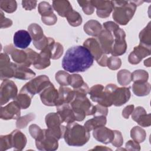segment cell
Instances as JSON below:
<instances>
[{"label": "cell", "mask_w": 151, "mask_h": 151, "mask_svg": "<svg viewBox=\"0 0 151 151\" xmlns=\"http://www.w3.org/2000/svg\"><path fill=\"white\" fill-rule=\"evenodd\" d=\"M94 58L84 46L77 45L68 48L62 60V67L70 73L84 72L93 64Z\"/></svg>", "instance_id": "1"}, {"label": "cell", "mask_w": 151, "mask_h": 151, "mask_svg": "<svg viewBox=\"0 0 151 151\" xmlns=\"http://www.w3.org/2000/svg\"><path fill=\"white\" fill-rule=\"evenodd\" d=\"M113 6V18L118 24L126 25L133 18L137 6L142 4L141 1H111Z\"/></svg>", "instance_id": "2"}, {"label": "cell", "mask_w": 151, "mask_h": 151, "mask_svg": "<svg viewBox=\"0 0 151 151\" xmlns=\"http://www.w3.org/2000/svg\"><path fill=\"white\" fill-rule=\"evenodd\" d=\"M90 134L84 126L76 122L67 123L63 138L71 146H82L87 143Z\"/></svg>", "instance_id": "3"}, {"label": "cell", "mask_w": 151, "mask_h": 151, "mask_svg": "<svg viewBox=\"0 0 151 151\" xmlns=\"http://www.w3.org/2000/svg\"><path fill=\"white\" fill-rule=\"evenodd\" d=\"M4 52L9 54L12 60L18 64H21L29 67L34 64L38 54L31 48L20 50L14 47L12 44L4 47Z\"/></svg>", "instance_id": "4"}, {"label": "cell", "mask_w": 151, "mask_h": 151, "mask_svg": "<svg viewBox=\"0 0 151 151\" xmlns=\"http://www.w3.org/2000/svg\"><path fill=\"white\" fill-rule=\"evenodd\" d=\"M76 121L81 122L86 116L93 115L95 111V106H93L86 96H78L74 94V98L70 103Z\"/></svg>", "instance_id": "5"}, {"label": "cell", "mask_w": 151, "mask_h": 151, "mask_svg": "<svg viewBox=\"0 0 151 151\" xmlns=\"http://www.w3.org/2000/svg\"><path fill=\"white\" fill-rule=\"evenodd\" d=\"M104 90L109 93L112 104L115 106H121L126 103L131 96L130 87H118L116 84H109Z\"/></svg>", "instance_id": "6"}, {"label": "cell", "mask_w": 151, "mask_h": 151, "mask_svg": "<svg viewBox=\"0 0 151 151\" xmlns=\"http://www.w3.org/2000/svg\"><path fill=\"white\" fill-rule=\"evenodd\" d=\"M47 130L58 140L63 138L65 129V126L62 125L63 123L61 118L57 113H50L45 119Z\"/></svg>", "instance_id": "7"}, {"label": "cell", "mask_w": 151, "mask_h": 151, "mask_svg": "<svg viewBox=\"0 0 151 151\" xmlns=\"http://www.w3.org/2000/svg\"><path fill=\"white\" fill-rule=\"evenodd\" d=\"M51 83L47 76L40 75L27 83L21 90L28 93L33 97L35 94L40 93Z\"/></svg>", "instance_id": "8"}, {"label": "cell", "mask_w": 151, "mask_h": 151, "mask_svg": "<svg viewBox=\"0 0 151 151\" xmlns=\"http://www.w3.org/2000/svg\"><path fill=\"white\" fill-rule=\"evenodd\" d=\"M58 139L47 129H44L42 134L35 140L37 148L42 151L55 150L58 147Z\"/></svg>", "instance_id": "9"}, {"label": "cell", "mask_w": 151, "mask_h": 151, "mask_svg": "<svg viewBox=\"0 0 151 151\" xmlns=\"http://www.w3.org/2000/svg\"><path fill=\"white\" fill-rule=\"evenodd\" d=\"M18 88L15 83L8 79L4 80L0 87V104L7 103L10 100H14L18 95Z\"/></svg>", "instance_id": "10"}, {"label": "cell", "mask_w": 151, "mask_h": 151, "mask_svg": "<svg viewBox=\"0 0 151 151\" xmlns=\"http://www.w3.org/2000/svg\"><path fill=\"white\" fill-rule=\"evenodd\" d=\"M114 37L111 54L112 56H120L124 54L127 50V43L125 40L126 33L123 29L119 28L113 33Z\"/></svg>", "instance_id": "11"}, {"label": "cell", "mask_w": 151, "mask_h": 151, "mask_svg": "<svg viewBox=\"0 0 151 151\" xmlns=\"http://www.w3.org/2000/svg\"><path fill=\"white\" fill-rule=\"evenodd\" d=\"M15 64L10 62V58L8 54L1 52L0 55V76L1 80L14 77Z\"/></svg>", "instance_id": "12"}, {"label": "cell", "mask_w": 151, "mask_h": 151, "mask_svg": "<svg viewBox=\"0 0 151 151\" xmlns=\"http://www.w3.org/2000/svg\"><path fill=\"white\" fill-rule=\"evenodd\" d=\"M40 96L42 103L48 106H56L58 98V91L52 83L45 88L40 93Z\"/></svg>", "instance_id": "13"}, {"label": "cell", "mask_w": 151, "mask_h": 151, "mask_svg": "<svg viewBox=\"0 0 151 151\" xmlns=\"http://www.w3.org/2000/svg\"><path fill=\"white\" fill-rule=\"evenodd\" d=\"M21 109L18 103L14 100L5 106L1 107L0 117L3 120H17L21 116Z\"/></svg>", "instance_id": "14"}, {"label": "cell", "mask_w": 151, "mask_h": 151, "mask_svg": "<svg viewBox=\"0 0 151 151\" xmlns=\"http://www.w3.org/2000/svg\"><path fill=\"white\" fill-rule=\"evenodd\" d=\"M150 47L139 44L137 46L134 47L133 51L129 55V62L131 64H139L143 58L150 55Z\"/></svg>", "instance_id": "15"}, {"label": "cell", "mask_w": 151, "mask_h": 151, "mask_svg": "<svg viewBox=\"0 0 151 151\" xmlns=\"http://www.w3.org/2000/svg\"><path fill=\"white\" fill-rule=\"evenodd\" d=\"M88 94L93 101L106 107H109L104 91V87L103 85L96 84L92 86L89 89Z\"/></svg>", "instance_id": "16"}, {"label": "cell", "mask_w": 151, "mask_h": 151, "mask_svg": "<svg viewBox=\"0 0 151 151\" xmlns=\"http://www.w3.org/2000/svg\"><path fill=\"white\" fill-rule=\"evenodd\" d=\"M97 41H99L104 54H109L111 53L114 42L113 35L111 32L104 29H103L97 36Z\"/></svg>", "instance_id": "17"}, {"label": "cell", "mask_w": 151, "mask_h": 151, "mask_svg": "<svg viewBox=\"0 0 151 151\" xmlns=\"http://www.w3.org/2000/svg\"><path fill=\"white\" fill-rule=\"evenodd\" d=\"M93 135L96 140L104 144H109L113 141L114 132L105 126H101L93 130Z\"/></svg>", "instance_id": "18"}, {"label": "cell", "mask_w": 151, "mask_h": 151, "mask_svg": "<svg viewBox=\"0 0 151 151\" xmlns=\"http://www.w3.org/2000/svg\"><path fill=\"white\" fill-rule=\"evenodd\" d=\"M132 119L142 127H149L151 125L150 114H147L145 109L138 106L132 113Z\"/></svg>", "instance_id": "19"}, {"label": "cell", "mask_w": 151, "mask_h": 151, "mask_svg": "<svg viewBox=\"0 0 151 151\" xmlns=\"http://www.w3.org/2000/svg\"><path fill=\"white\" fill-rule=\"evenodd\" d=\"M91 1L94 7L97 9L96 13L100 18H106L109 17L113 10L111 1L94 0Z\"/></svg>", "instance_id": "20"}, {"label": "cell", "mask_w": 151, "mask_h": 151, "mask_svg": "<svg viewBox=\"0 0 151 151\" xmlns=\"http://www.w3.org/2000/svg\"><path fill=\"white\" fill-rule=\"evenodd\" d=\"M32 38L29 32L26 30L21 29L17 31L14 35V44L17 48L27 49L29 45Z\"/></svg>", "instance_id": "21"}, {"label": "cell", "mask_w": 151, "mask_h": 151, "mask_svg": "<svg viewBox=\"0 0 151 151\" xmlns=\"http://www.w3.org/2000/svg\"><path fill=\"white\" fill-rule=\"evenodd\" d=\"M83 46L86 47L93 56L94 60L97 61L104 54L100 45L97 39L94 38H90L87 39L83 43Z\"/></svg>", "instance_id": "22"}, {"label": "cell", "mask_w": 151, "mask_h": 151, "mask_svg": "<svg viewBox=\"0 0 151 151\" xmlns=\"http://www.w3.org/2000/svg\"><path fill=\"white\" fill-rule=\"evenodd\" d=\"M12 147L16 150H22L27 144V137L20 130L16 129L10 133Z\"/></svg>", "instance_id": "23"}, {"label": "cell", "mask_w": 151, "mask_h": 151, "mask_svg": "<svg viewBox=\"0 0 151 151\" xmlns=\"http://www.w3.org/2000/svg\"><path fill=\"white\" fill-rule=\"evenodd\" d=\"M57 113L60 115L63 122L67 123L76 121L74 112L70 104H63L56 106Z\"/></svg>", "instance_id": "24"}, {"label": "cell", "mask_w": 151, "mask_h": 151, "mask_svg": "<svg viewBox=\"0 0 151 151\" xmlns=\"http://www.w3.org/2000/svg\"><path fill=\"white\" fill-rule=\"evenodd\" d=\"M74 98L73 90L69 87L61 86L58 89V98L56 106L63 104H70Z\"/></svg>", "instance_id": "25"}, {"label": "cell", "mask_w": 151, "mask_h": 151, "mask_svg": "<svg viewBox=\"0 0 151 151\" xmlns=\"http://www.w3.org/2000/svg\"><path fill=\"white\" fill-rule=\"evenodd\" d=\"M35 73L32 70L29 68L28 67L21 65L15 64L14 76V77L19 80H29L35 77Z\"/></svg>", "instance_id": "26"}, {"label": "cell", "mask_w": 151, "mask_h": 151, "mask_svg": "<svg viewBox=\"0 0 151 151\" xmlns=\"http://www.w3.org/2000/svg\"><path fill=\"white\" fill-rule=\"evenodd\" d=\"M52 6L53 9L62 17H66L67 15L73 9L70 2L67 0L53 1Z\"/></svg>", "instance_id": "27"}, {"label": "cell", "mask_w": 151, "mask_h": 151, "mask_svg": "<svg viewBox=\"0 0 151 151\" xmlns=\"http://www.w3.org/2000/svg\"><path fill=\"white\" fill-rule=\"evenodd\" d=\"M44 49H46L48 51L50 58L52 60H57L60 58L64 51L63 45L58 42H55L52 38H50L48 45Z\"/></svg>", "instance_id": "28"}, {"label": "cell", "mask_w": 151, "mask_h": 151, "mask_svg": "<svg viewBox=\"0 0 151 151\" xmlns=\"http://www.w3.org/2000/svg\"><path fill=\"white\" fill-rule=\"evenodd\" d=\"M50 59L51 58L48 51L46 49H43L41 50V52L38 54L33 65L38 70L45 69L50 65Z\"/></svg>", "instance_id": "29"}, {"label": "cell", "mask_w": 151, "mask_h": 151, "mask_svg": "<svg viewBox=\"0 0 151 151\" xmlns=\"http://www.w3.org/2000/svg\"><path fill=\"white\" fill-rule=\"evenodd\" d=\"M84 31L85 32L91 36L97 37L103 30L102 25L97 20L91 19L88 21L84 25Z\"/></svg>", "instance_id": "30"}, {"label": "cell", "mask_w": 151, "mask_h": 151, "mask_svg": "<svg viewBox=\"0 0 151 151\" xmlns=\"http://www.w3.org/2000/svg\"><path fill=\"white\" fill-rule=\"evenodd\" d=\"M107 119L106 116H94L93 118L88 120L84 123V126L87 129L88 132L93 130L94 129L101 127L104 126L106 124Z\"/></svg>", "instance_id": "31"}, {"label": "cell", "mask_w": 151, "mask_h": 151, "mask_svg": "<svg viewBox=\"0 0 151 151\" xmlns=\"http://www.w3.org/2000/svg\"><path fill=\"white\" fill-rule=\"evenodd\" d=\"M132 90L133 93L137 96H145L150 92V84L148 82L143 83H133Z\"/></svg>", "instance_id": "32"}, {"label": "cell", "mask_w": 151, "mask_h": 151, "mask_svg": "<svg viewBox=\"0 0 151 151\" xmlns=\"http://www.w3.org/2000/svg\"><path fill=\"white\" fill-rule=\"evenodd\" d=\"M32 97L28 93L20 90L19 94L14 100L16 101L22 109H26L29 107Z\"/></svg>", "instance_id": "33"}, {"label": "cell", "mask_w": 151, "mask_h": 151, "mask_svg": "<svg viewBox=\"0 0 151 151\" xmlns=\"http://www.w3.org/2000/svg\"><path fill=\"white\" fill-rule=\"evenodd\" d=\"M28 30L33 40V42L38 41L45 36L42 28L36 23L30 24L28 27Z\"/></svg>", "instance_id": "34"}, {"label": "cell", "mask_w": 151, "mask_h": 151, "mask_svg": "<svg viewBox=\"0 0 151 151\" xmlns=\"http://www.w3.org/2000/svg\"><path fill=\"white\" fill-rule=\"evenodd\" d=\"M140 44L151 47V27L150 22L139 33Z\"/></svg>", "instance_id": "35"}, {"label": "cell", "mask_w": 151, "mask_h": 151, "mask_svg": "<svg viewBox=\"0 0 151 151\" xmlns=\"http://www.w3.org/2000/svg\"><path fill=\"white\" fill-rule=\"evenodd\" d=\"M130 136L134 141L140 143L145 141L146 133L141 127L134 126L130 130Z\"/></svg>", "instance_id": "36"}, {"label": "cell", "mask_w": 151, "mask_h": 151, "mask_svg": "<svg viewBox=\"0 0 151 151\" xmlns=\"http://www.w3.org/2000/svg\"><path fill=\"white\" fill-rule=\"evenodd\" d=\"M117 78L118 83L121 86H127L132 81V73L127 70H121L117 74Z\"/></svg>", "instance_id": "37"}, {"label": "cell", "mask_w": 151, "mask_h": 151, "mask_svg": "<svg viewBox=\"0 0 151 151\" xmlns=\"http://www.w3.org/2000/svg\"><path fill=\"white\" fill-rule=\"evenodd\" d=\"M66 18L69 24L73 27H78L80 25L83 21L81 15L73 9L67 15Z\"/></svg>", "instance_id": "38"}, {"label": "cell", "mask_w": 151, "mask_h": 151, "mask_svg": "<svg viewBox=\"0 0 151 151\" xmlns=\"http://www.w3.org/2000/svg\"><path fill=\"white\" fill-rule=\"evenodd\" d=\"M132 77L133 83H143L147 82L149 74L144 70H137L132 73Z\"/></svg>", "instance_id": "39"}, {"label": "cell", "mask_w": 151, "mask_h": 151, "mask_svg": "<svg viewBox=\"0 0 151 151\" xmlns=\"http://www.w3.org/2000/svg\"><path fill=\"white\" fill-rule=\"evenodd\" d=\"M0 8L7 13H12L17 8V4L14 0H1L0 1Z\"/></svg>", "instance_id": "40"}, {"label": "cell", "mask_w": 151, "mask_h": 151, "mask_svg": "<svg viewBox=\"0 0 151 151\" xmlns=\"http://www.w3.org/2000/svg\"><path fill=\"white\" fill-rule=\"evenodd\" d=\"M35 118V115L32 113H30L27 114L25 116L20 117L19 119H17L16 122V126L18 129H23L27 126L28 123L34 120Z\"/></svg>", "instance_id": "41"}, {"label": "cell", "mask_w": 151, "mask_h": 151, "mask_svg": "<svg viewBox=\"0 0 151 151\" xmlns=\"http://www.w3.org/2000/svg\"><path fill=\"white\" fill-rule=\"evenodd\" d=\"M38 10L41 17H46L54 14L52 6L46 1L41 2L38 4Z\"/></svg>", "instance_id": "42"}, {"label": "cell", "mask_w": 151, "mask_h": 151, "mask_svg": "<svg viewBox=\"0 0 151 151\" xmlns=\"http://www.w3.org/2000/svg\"><path fill=\"white\" fill-rule=\"evenodd\" d=\"M70 74L67 71L60 70L55 73V78L61 86H69L68 78Z\"/></svg>", "instance_id": "43"}, {"label": "cell", "mask_w": 151, "mask_h": 151, "mask_svg": "<svg viewBox=\"0 0 151 151\" xmlns=\"http://www.w3.org/2000/svg\"><path fill=\"white\" fill-rule=\"evenodd\" d=\"M68 83L69 85L71 86L74 89H76L82 86L85 82L80 75L78 74H74L70 75Z\"/></svg>", "instance_id": "44"}, {"label": "cell", "mask_w": 151, "mask_h": 151, "mask_svg": "<svg viewBox=\"0 0 151 151\" xmlns=\"http://www.w3.org/2000/svg\"><path fill=\"white\" fill-rule=\"evenodd\" d=\"M122 65L121 59L117 57L111 56L108 58L107 61V66L109 68L112 70L119 69Z\"/></svg>", "instance_id": "45"}, {"label": "cell", "mask_w": 151, "mask_h": 151, "mask_svg": "<svg viewBox=\"0 0 151 151\" xmlns=\"http://www.w3.org/2000/svg\"><path fill=\"white\" fill-rule=\"evenodd\" d=\"M77 2L86 15H91L94 12L95 8L93 5L91 1H78Z\"/></svg>", "instance_id": "46"}, {"label": "cell", "mask_w": 151, "mask_h": 151, "mask_svg": "<svg viewBox=\"0 0 151 151\" xmlns=\"http://www.w3.org/2000/svg\"><path fill=\"white\" fill-rule=\"evenodd\" d=\"M12 147L11 142L10 134L0 136V150L4 151Z\"/></svg>", "instance_id": "47"}, {"label": "cell", "mask_w": 151, "mask_h": 151, "mask_svg": "<svg viewBox=\"0 0 151 151\" xmlns=\"http://www.w3.org/2000/svg\"><path fill=\"white\" fill-rule=\"evenodd\" d=\"M29 132L32 137L35 140H37L42 134L44 129H41L35 124H32L29 127Z\"/></svg>", "instance_id": "48"}, {"label": "cell", "mask_w": 151, "mask_h": 151, "mask_svg": "<svg viewBox=\"0 0 151 151\" xmlns=\"http://www.w3.org/2000/svg\"><path fill=\"white\" fill-rule=\"evenodd\" d=\"M114 137L111 142V144L117 147H120L123 143V138L121 132L117 130H114Z\"/></svg>", "instance_id": "49"}, {"label": "cell", "mask_w": 151, "mask_h": 151, "mask_svg": "<svg viewBox=\"0 0 151 151\" xmlns=\"http://www.w3.org/2000/svg\"><path fill=\"white\" fill-rule=\"evenodd\" d=\"M50 38L51 37H47L46 36H44L40 40L36 42H33V44L37 49L39 50H42L48 45Z\"/></svg>", "instance_id": "50"}, {"label": "cell", "mask_w": 151, "mask_h": 151, "mask_svg": "<svg viewBox=\"0 0 151 151\" xmlns=\"http://www.w3.org/2000/svg\"><path fill=\"white\" fill-rule=\"evenodd\" d=\"M41 21L45 25H53L57 22V17L54 14H52L46 17H41Z\"/></svg>", "instance_id": "51"}, {"label": "cell", "mask_w": 151, "mask_h": 151, "mask_svg": "<svg viewBox=\"0 0 151 151\" xmlns=\"http://www.w3.org/2000/svg\"><path fill=\"white\" fill-rule=\"evenodd\" d=\"M108 114V109L106 107L103 106L100 104H97L95 106V111L93 116H107Z\"/></svg>", "instance_id": "52"}, {"label": "cell", "mask_w": 151, "mask_h": 151, "mask_svg": "<svg viewBox=\"0 0 151 151\" xmlns=\"http://www.w3.org/2000/svg\"><path fill=\"white\" fill-rule=\"evenodd\" d=\"M0 24H1V28H6L10 27L12 25V21L10 19L5 18L2 11H1Z\"/></svg>", "instance_id": "53"}, {"label": "cell", "mask_w": 151, "mask_h": 151, "mask_svg": "<svg viewBox=\"0 0 151 151\" xmlns=\"http://www.w3.org/2000/svg\"><path fill=\"white\" fill-rule=\"evenodd\" d=\"M103 27L104 29L111 32L112 34L119 28V25L113 21H107L103 23Z\"/></svg>", "instance_id": "54"}, {"label": "cell", "mask_w": 151, "mask_h": 151, "mask_svg": "<svg viewBox=\"0 0 151 151\" xmlns=\"http://www.w3.org/2000/svg\"><path fill=\"white\" fill-rule=\"evenodd\" d=\"M125 150H140V146L139 143L134 141L133 140H129L126 143L125 146Z\"/></svg>", "instance_id": "55"}, {"label": "cell", "mask_w": 151, "mask_h": 151, "mask_svg": "<svg viewBox=\"0 0 151 151\" xmlns=\"http://www.w3.org/2000/svg\"><path fill=\"white\" fill-rule=\"evenodd\" d=\"M37 1H22V6L27 11H31L35 8L37 6Z\"/></svg>", "instance_id": "56"}, {"label": "cell", "mask_w": 151, "mask_h": 151, "mask_svg": "<svg viewBox=\"0 0 151 151\" xmlns=\"http://www.w3.org/2000/svg\"><path fill=\"white\" fill-rule=\"evenodd\" d=\"M134 109V105L131 104V105H128L126 107L124 108V109L122 111V116L124 119H129L130 115L132 114L133 112V110Z\"/></svg>", "instance_id": "57"}, {"label": "cell", "mask_w": 151, "mask_h": 151, "mask_svg": "<svg viewBox=\"0 0 151 151\" xmlns=\"http://www.w3.org/2000/svg\"><path fill=\"white\" fill-rule=\"evenodd\" d=\"M108 57L106 54H104L102 57H101L97 63L101 67H106L107 66V61Z\"/></svg>", "instance_id": "58"}, {"label": "cell", "mask_w": 151, "mask_h": 151, "mask_svg": "<svg viewBox=\"0 0 151 151\" xmlns=\"http://www.w3.org/2000/svg\"><path fill=\"white\" fill-rule=\"evenodd\" d=\"M91 150H111V149L106 147H103V146H96V147L95 148L94 147Z\"/></svg>", "instance_id": "59"}, {"label": "cell", "mask_w": 151, "mask_h": 151, "mask_svg": "<svg viewBox=\"0 0 151 151\" xmlns=\"http://www.w3.org/2000/svg\"><path fill=\"white\" fill-rule=\"evenodd\" d=\"M150 58H148L147 59L145 60L144 61V64L145 65H146V67H150Z\"/></svg>", "instance_id": "60"}]
</instances>
